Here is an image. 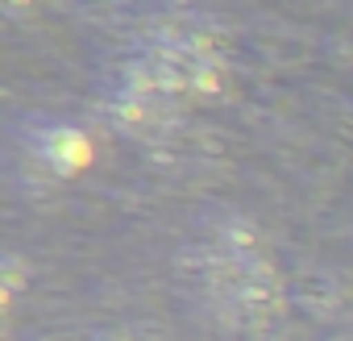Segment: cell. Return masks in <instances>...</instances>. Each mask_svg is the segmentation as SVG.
<instances>
[{
  "instance_id": "6da1fadb",
  "label": "cell",
  "mask_w": 353,
  "mask_h": 341,
  "mask_svg": "<svg viewBox=\"0 0 353 341\" xmlns=\"http://www.w3.org/2000/svg\"><path fill=\"white\" fill-rule=\"evenodd\" d=\"M42 154H46L50 166H59V170H75V166L88 162V142H83L75 129H54V133H46Z\"/></svg>"
}]
</instances>
